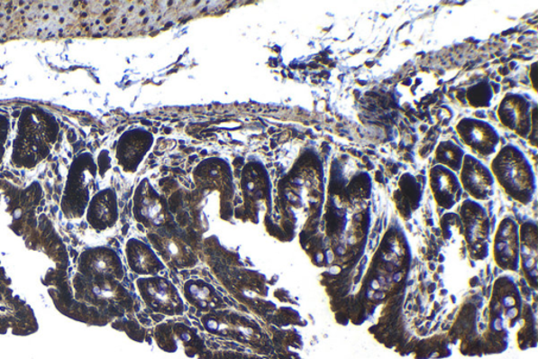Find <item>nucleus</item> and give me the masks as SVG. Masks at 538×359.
Returning <instances> with one entry per match:
<instances>
[{
  "label": "nucleus",
  "instance_id": "f257e3e1",
  "mask_svg": "<svg viewBox=\"0 0 538 359\" xmlns=\"http://www.w3.org/2000/svg\"><path fill=\"white\" fill-rule=\"evenodd\" d=\"M59 133V125L54 116L41 109H23L12 143L13 166L33 169L40 165L48 159Z\"/></svg>",
  "mask_w": 538,
  "mask_h": 359
},
{
  "label": "nucleus",
  "instance_id": "f03ea898",
  "mask_svg": "<svg viewBox=\"0 0 538 359\" xmlns=\"http://www.w3.org/2000/svg\"><path fill=\"white\" fill-rule=\"evenodd\" d=\"M490 170L496 182L510 198L524 206L533 203L537 191L536 174L522 149L514 143L498 149Z\"/></svg>",
  "mask_w": 538,
  "mask_h": 359
},
{
  "label": "nucleus",
  "instance_id": "7ed1b4c3",
  "mask_svg": "<svg viewBox=\"0 0 538 359\" xmlns=\"http://www.w3.org/2000/svg\"><path fill=\"white\" fill-rule=\"evenodd\" d=\"M97 174V163L91 153L84 152L75 157L68 168L61 197V212L66 218L74 220L85 216L94 195Z\"/></svg>",
  "mask_w": 538,
  "mask_h": 359
},
{
  "label": "nucleus",
  "instance_id": "20e7f679",
  "mask_svg": "<svg viewBox=\"0 0 538 359\" xmlns=\"http://www.w3.org/2000/svg\"><path fill=\"white\" fill-rule=\"evenodd\" d=\"M468 252L474 261L488 258L491 244V223L486 207L479 201L465 199L459 213Z\"/></svg>",
  "mask_w": 538,
  "mask_h": 359
},
{
  "label": "nucleus",
  "instance_id": "39448f33",
  "mask_svg": "<svg viewBox=\"0 0 538 359\" xmlns=\"http://www.w3.org/2000/svg\"><path fill=\"white\" fill-rule=\"evenodd\" d=\"M137 288L145 304L158 313L181 315L185 302L174 283L161 276H148L138 280Z\"/></svg>",
  "mask_w": 538,
  "mask_h": 359
},
{
  "label": "nucleus",
  "instance_id": "423d86ee",
  "mask_svg": "<svg viewBox=\"0 0 538 359\" xmlns=\"http://www.w3.org/2000/svg\"><path fill=\"white\" fill-rule=\"evenodd\" d=\"M492 251L497 267L508 272L520 271V225L514 217L506 216L498 224L493 236Z\"/></svg>",
  "mask_w": 538,
  "mask_h": 359
},
{
  "label": "nucleus",
  "instance_id": "0eeeda50",
  "mask_svg": "<svg viewBox=\"0 0 538 359\" xmlns=\"http://www.w3.org/2000/svg\"><path fill=\"white\" fill-rule=\"evenodd\" d=\"M535 105L524 94L508 92L498 105V121L523 140H528Z\"/></svg>",
  "mask_w": 538,
  "mask_h": 359
},
{
  "label": "nucleus",
  "instance_id": "6e6552de",
  "mask_svg": "<svg viewBox=\"0 0 538 359\" xmlns=\"http://www.w3.org/2000/svg\"><path fill=\"white\" fill-rule=\"evenodd\" d=\"M463 190L471 199L482 203L490 200L496 194V180L488 166L471 154H466L459 172Z\"/></svg>",
  "mask_w": 538,
  "mask_h": 359
},
{
  "label": "nucleus",
  "instance_id": "1a4fd4ad",
  "mask_svg": "<svg viewBox=\"0 0 538 359\" xmlns=\"http://www.w3.org/2000/svg\"><path fill=\"white\" fill-rule=\"evenodd\" d=\"M455 130L465 146L480 156L496 155L501 136L493 125L483 119L463 117L455 125Z\"/></svg>",
  "mask_w": 538,
  "mask_h": 359
},
{
  "label": "nucleus",
  "instance_id": "9d476101",
  "mask_svg": "<svg viewBox=\"0 0 538 359\" xmlns=\"http://www.w3.org/2000/svg\"><path fill=\"white\" fill-rule=\"evenodd\" d=\"M523 308L521 290L514 277L499 276L493 285L488 310L502 315L506 324L514 327L522 318Z\"/></svg>",
  "mask_w": 538,
  "mask_h": 359
},
{
  "label": "nucleus",
  "instance_id": "9b49d317",
  "mask_svg": "<svg viewBox=\"0 0 538 359\" xmlns=\"http://www.w3.org/2000/svg\"><path fill=\"white\" fill-rule=\"evenodd\" d=\"M154 144V137L144 129H132L120 137L116 149L118 165L126 173H135Z\"/></svg>",
  "mask_w": 538,
  "mask_h": 359
},
{
  "label": "nucleus",
  "instance_id": "f8f14e48",
  "mask_svg": "<svg viewBox=\"0 0 538 359\" xmlns=\"http://www.w3.org/2000/svg\"><path fill=\"white\" fill-rule=\"evenodd\" d=\"M78 268L88 277H109L117 281H123L124 268L115 251L97 247L87 249L80 255Z\"/></svg>",
  "mask_w": 538,
  "mask_h": 359
},
{
  "label": "nucleus",
  "instance_id": "ddd939ff",
  "mask_svg": "<svg viewBox=\"0 0 538 359\" xmlns=\"http://www.w3.org/2000/svg\"><path fill=\"white\" fill-rule=\"evenodd\" d=\"M85 216L87 223L94 231L101 233L113 229L119 219L116 191L113 188H105L94 193Z\"/></svg>",
  "mask_w": 538,
  "mask_h": 359
},
{
  "label": "nucleus",
  "instance_id": "4468645a",
  "mask_svg": "<svg viewBox=\"0 0 538 359\" xmlns=\"http://www.w3.org/2000/svg\"><path fill=\"white\" fill-rule=\"evenodd\" d=\"M429 187L436 205L447 211L460 203L464 193L459 175L441 165L430 169Z\"/></svg>",
  "mask_w": 538,
  "mask_h": 359
},
{
  "label": "nucleus",
  "instance_id": "2eb2a0df",
  "mask_svg": "<svg viewBox=\"0 0 538 359\" xmlns=\"http://www.w3.org/2000/svg\"><path fill=\"white\" fill-rule=\"evenodd\" d=\"M125 257L132 272L144 277L156 276L166 269L154 248L141 239L131 238L126 243Z\"/></svg>",
  "mask_w": 538,
  "mask_h": 359
},
{
  "label": "nucleus",
  "instance_id": "dca6fc26",
  "mask_svg": "<svg viewBox=\"0 0 538 359\" xmlns=\"http://www.w3.org/2000/svg\"><path fill=\"white\" fill-rule=\"evenodd\" d=\"M521 269L529 286L538 285V235L535 220H526L520 226Z\"/></svg>",
  "mask_w": 538,
  "mask_h": 359
},
{
  "label": "nucleus",
  "instance_id": "f3484780",
  "mask_svg": "<svg viewBox=\"0 0 538 359\" xmlns=\"http://www.w3.org/2000/svg\"><path fill=\"white\" fill-rule=\"evenodd\" d=\"M397 186L392 199L402 219L408 222L413 218L414 213L420 209L423 200L422 184L416 176L406 172L402 174Z\"/></svg>",
  "mask_w": 538,
  "mask_h": 359
},
{
  "label": "nucleus",
  "instance_id": "a211bd4d",
  "mask_svg": "<svg viewBox=\"0 0 538 359\" xmlns=\"http://www.w3.org/2000/svg\"><path fill=\"white\" fill-rule=\"evenodd\" d=\"M135 216L139 222L147 226H160L162 223L164 214L160 197L149 182L138 187Z\"/></svg>",
  "mask_w": 538,
  "mask_h": 359
},
{
  "label": "nucleus",
  "instance_id": "6ab92c4d",
  "mask_svg": "<svg viewBox=\"0 0 538 359\" xmlns=\"http://www.w3.org/2000/svg\"><path fill=\"white\" fill-rule=\"evenodd\" d=\"M186 299L201 311H210L223 306V300L211 283L202 280H191L183 289Z\"/></svg>",
  "mask_w": 538,
  "mask_h": 359
},
{
  "label": "nucleus",
  "instance_id": "aec40b11",
  "mask_svg": "<svg viewBox=\"0 0 538 359\" xmlns=\"http://www.w3.org/2000/svg\"><path fill=\"white\" fill-rule=\"evenodd\" d=\"M150 241L154 243V250L163 262L187 268L195 266L197 262L192 254H189L187 247H183L180 244L174 241H162L160 238H150Z\"/></svg>",
  "mask_w": 538,
  "mask_h": 359
},
{
  "label": "nucleus",
  "instance_id": "412c9836",
  "mask_svg": "<svg viewBox=\"0 0 538 359\" xmlns=\"http://www.w3.org/2000/svg\"><path fill=\"white\" fill-rule=\"evenodd\" d=\"M372 193V179L369 172L356 171L352 174L346 186L344 194L342 198H344L350 203H367L371 198Z\"/></svg>",
  "mask_w": 538,
  "mask_h": 359
},
{
  "label": "nucleus",
  "instance_id": "4be33fe9",
  "mask_svg": "<svg viewBox=\"0 0 538 359\" xmlns=\"http://www.w3.org/2000/svg\"><path fill=\"white\" fill-rule=\"evenodd\" d=\"M465 150L451 140L441 141L434 151V159L438 165L451 170L459 174L465 159Z\"/></svg>",
  "mask_w": 538,
  "mask_h": 359
},
{
  "label": "nucleus",
  "instance_id": "5701e85b",
  "mask_svg": "<svg viewBox=\"0 0 538 359\" xmlns=\"http://www.w3.org/2000/svg\"><path fill=\"white\" fill-rule=\"evenodd\" d=\"M493 97H495V92H493L489 80L478 81L477 84L468 87L465 92V99L473 109L490 108Z\"/></svg>",
  "mask_w": 538,
  "mask_h": 359
},
{
  "label": "nucleus",
  "instance_id": "b1692460",
  "mask_svg": "<svg viewBox=\"0 0 538 359\" xmlns=\"http://www.w3.org/2000/svg\"><path fill=\"white\" fill-rule=\"evenodd\" d=\"M440 226L442 237L445 241L451 242L463 236V226L458 213L448 212L442 216Z\"/></svg>",
  "mask_w": 538,
  "mask_h": 359
},
{
  "label": "nucleus",
  "instance_id": "393cba45",
  "mask_svg": "<svg viewBox=\"0 0 538 359\" xmlns=\"http://www.w3.org/2000/svg\"><path fill=\"white\" fill-rule=\"evenodd\" d=\"M111 161L112 160H111L109 151H106V150L101 151V152L99 153V155L97 157V161H96L98 174L101 179H104L105 174L107 172H109V170L111 169Z\"/></svg>",
  "mask_w": 538,
  "mask_h": 359
},
{
  "label": "nucleus",
  "instance_id": "a878e982",
  "mask_svg": "<svg viewBox=\"0 0 538 359\" xmlns=\"http://www.w3.org/2000/svg\"><path fill=\"white\" fill-rule=\"evenodd\" d=\"M528 143L531 147L537 148L538 130H537V106H534L533 111V124H531V131L528 137Z\"/></svg>",
  "mask_w": 538,
  "mask_h": 359
},
{
  "label": "nucleus",
  "instance_id": "bb28decb",
  "mask_svg": "<svg viewBox=\"0 0 538 359\" xmlns=\"http://www.w3.org/2000/svg\"><path fill=\"white\" fill-rule=\"evenodd\" d=\"M536 68H537V62H533V65H531L530 68V80H531V84H533V89L535 92H537V87H536Z\"/></svg>",
  "mask_w": 538,
  "mask_h": 359
},
{
  "label": "nucleus",
  "instance_id": "cd10ccee",
  "mask_svg": "<svg viewBox=\"0 0 538 359\" xmlns=\"http://www.w3.org/2000/svg\"><path fill=\"white\" fill-rule=\"evenodd\" d=\"M436 289H438V285H436L435 282H432V285H430V287L428 289V292L429 293H433V292H435Z\"/></svg>",
  "mask_w": 538,
  "mask_h": 359
},
{
  "label": "nucleus",
  "instance_id": "c85d7f7f",
  "mask_svg": "<svg viewBox=\"0 0 538 359\" xmlns=\"http://www.w3.org/2000/svg\"><path fill=\"white\" fill-rule=\"evenodd\" d=\"M429 264H430V269H432L433 271H434L435 270L434 264L433 262L429 263Z\"/></svg>",
  "mask_w": 538,
  "mask_h": 359
}]
</instances>
